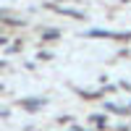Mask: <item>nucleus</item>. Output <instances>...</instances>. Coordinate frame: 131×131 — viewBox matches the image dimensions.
I'll use <instances>...</instances> for the list:
<instances>
[]
</instances>
